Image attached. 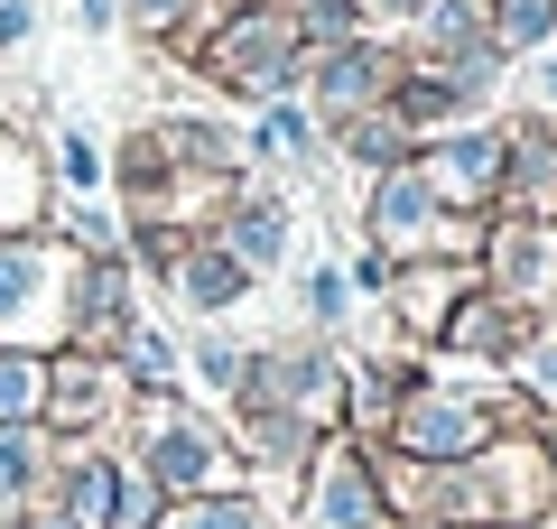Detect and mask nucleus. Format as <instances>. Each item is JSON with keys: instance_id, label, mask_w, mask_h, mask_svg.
I'll return each mask as SVG.
<instances>
[{"instance_id": "obj_1", "label": "nucleus", "mask_w": 557, "mask_h": 529, "mask_svg": "<svg viewBox=\"0 0 557 529\" xmlns=\"http://www.w3.org/2000/svg\"><path fill=\"white\" fill-rule=\"evenodd\" d=\"M112 446L131 455V465L168 492V502H196V492H242V483H251V465H242L223 409H205L196 391H131Z\"/></svg>"}, {"instance_id": "obj_2", "label": "nucleus", "mask_w": 557, "mask_h": 529, "mask_svg": "<svg viewBox=\"0 0 557 529\" xmlns=\"http://www.w3.org/2000/svg\"><path fill=\"white\" fill-rule=\"evenodd\" d=\"M168 57H186L205 94L242 102V112L298 94V75H307V38L288 28L278 0H223V10H205V28H186V38L168 47Z\"/></svg>"}, {"instance_id": "obj_3", "label": "nucleus", "mask_w": 557, "mask_h": 529, "mask_svg": "<svg viewBox=\"0 0 557 529\" xmlns=\"http://www.w3.org/2000/svg\"><path fill=\"white\" fill-rule=\"evenodd\" d=\"M223 409H298L307 428H344V344L307 325L278 344H242V381Z\"/></svg>"}, {"instance_id": "obj_4", "label": "nucleus", "mask_w": 557, "mask_h": 529, "mask_svg": "<svg viewBox=\"0 0 557 529\" xmlns=\"http://www.w3.org/2000/svg\"><path fill=\"white\" fill-rule=\"evenodd\" d=\"M362 242H372V251H391V260H428V251L474 260V251H483V223L446 214L437 186H428V176H418V158H409V168H381L372 186H362Z\"/></svg>"}, {"instance_id": "obj_5", "label": "nucleus", "mask_w": 557, "mask_h": 529, "mask_svg": "<svg viewBox=\"0 0 557 529\" xmlns=\"http://www.w3.org/2000/svg\"><path fill=\"white\" fill-rule=\"evenodd\" d=\"M483 381H493V372H446V362H437V372H428V381L391 409V428H381L372 446L409 455V465H456V455H474L483 436H493Z\"/></svg>"}, {"instance_id": "obj_6", "label": "nucleus", "mask_w": 557, "mask_h": 529, "mask_svg": "<svg viewBox=\"0 0 557 529\" xmlns=\"http://www.w3.org/2000/svg\"><path fill=\"white\" fill-rule=\"evenodd\" d=\"M418 176L437 186L446 214L493 223L502 196H511V121H502V112H474V121H456V131L418 139Z\"/></svg>"}, {"instance_id": "obj_7", "label": "nucleus", "mask_w": 557, "mask_h": 529, "mask_svg": "<svg viewBox=\"0 0 557 529\" xmlns=\"http://www.w3.org/2000/svg\"><path fill=\"white\" fill-rule=\"evenodd\" d=\"M298 529H399L391 502H381V465H372V436L354 428H325L317 455L298 473Z\"/></svg>"}, {"instance_id": "obj_8", "label": "nucleus", "mask_w": 557, "mask_h": 529, "mask_svg": "<svg viewBox=\"0 0 557 529\" xmlns=\"http://www.w3.org/2000/svg\"><path fill=\"white\" fill-rule=\"evenodd\" d=\"M65 270H75V251H65L57 233H0V344H65Z\"/></svg>"}, {"instance_id": "obj_9", "label": "nucleus", "mask_w": 557, "mask_h": 529, "mask_svg": "<svg viewBox=\"0 0 557 529\" xmlns=\"http://www.w3.org/2000/svg\"><path fill=\"white\" fill-rule=\"evenodd\" d=\"M391 84H399V38H381V28H362V38H344V47H307L298 102L317 112V131H344L354 112H372V102H391Z\"/></svg>"}, {"instance_id": "obj_10", "label": "nucleus", "mask_w": 557, "mask_h": 529, "mask_svg": "<svg viewBox=\"0 0 557 529\" xmlns=\"http://www.w3.org/2000/svg\"><path fill=\"white\" fill-rule=\"evenodd\" d=\"M131 409V381L102 344H47V436L75 446V436H112Z\"/></svg>"}, {"instance_id": "obj_11", "label": "nucleus", "mask_w": 557, "mask_h": 529, "mask_svg": "<svg viewBox=\"0 0 557 529\" xmlns=\"http://www.w3.org/2000/svg\"><path fill=\"white\" fill-rule=\"evenodd\" d=\"M205 233H214L251 279H278V270H288V251H298V196H288L278 176L251 168V176H233V196L214 205Z\"/></svg>"}, {"instance_id": "obj_12", "label": "nucleus", "mask_w": 557, "mask_h": 529, "mask_svg": "<svg viewBox=\"0 0 557 529\" xmlns=\"http://www.w3.org/2000/svg\"><path fill=\"white\" fill-rule=\"evenodd\" d=\"M474 270H483V288H502L511 307L557 316V214H493Z\"/></svg>"}, {"instance_id": "obj_13", "label": "nucleus", "mask_w": 557, "mask_h": 529, "mask_svg": "<svg viewBox=\"0 0 557 529\" xmlns=\"http://www.w3.org/2000/svg\"><path fill=\"white\" fill-rule=\"evenodd\" d=\"M474 260H446V251H428V260H399L391 270V288L372 297V316H391V344H418V353H437V334H446V316H456V297L474 288Z\"/></svg>"}, {"instance_id": "obj_14", "label": "nucleus", "mask_w": 557, "mask_h": 529, "mask_svg": "<svg viewBox=\"0 0 557 529\" xmlns=\"http://www.w3.org/2000/svg\"><path fill=\"white\" fill-rule=\"evenodd\" d=\"M139 316H149V288H139V270L121 251H94V260L65 270V344H102L112 353Z\"/></svg>"}, {"instance_id": "obj_15", "label": "nucleus", "mask_w": 557, "mask_h": 529, "mask_svg": "<svg viewBox=\"0 0 557 529\" xmlns=\"http://www.w3.org/2000/svg\"><path fill=\"white\" fill-rule=\"evenodd\" d=\"M530 325H539L530 307H511L502 288L474 279V288L456 297V316H446V334H437V362L446 372H511L520 344H530Z\"/></svg>"}, {"instance_id": "obj_16", "label": "nucleus", "mask_w": 557, "mask_h": 529, "mask_svg": "<svg viewBox=\"0 0 557 529\" xmlns=\"http://www.w3.org/2000/svg\"><path fill=\"white\" fill-rule=\"evenodd\" d=\"M242 158H251V168H270L278 186H307V176H325V168H335V149H325L317 112H307L298 94L251 102V112H242Z\"/></svg>"}, {"instance_id": "obj_17", "label": "nucleus", "mask_w": 557, "mask_h": 529, "mask_svg": "<svg viewBox=\"0 0 557 529\" xmlns=\"http://www.w3.org/2000/svg\"><path fill=\"white\" fill-rule=\"evenodd\" d=\"M251 288H260V279H251V270H242V260H233V251H223V242L196 223L159 297L186 316V325H223V316H242V307H251Z\"/></svg>"}, {"instance_id": "obj_18", "label": "nucleus", "mask_w": 557, "mask_h": 529, "mask_svg": "<svg viewBox=\"0 0 557 529\" xmlns=\"http://www.w3.org/2000/svg\"><path fill=\"white\" fill-rule=\"evenodd\" d=\"M149 131H159V149L177 158L196 186H233V176H251V158H242V121H233V112H159Z\"/></svg>"}, {"instance_id": "obj_19", "label": "nucleus", "mask_w": 557, "mask_h": 529, "mask_svg": "<svg viewBox=\"0 0 557 529\" xmlns=\"http://www.w3.org/2000/svg\"><path fill=\"white\" fill-rule=\"evenodd\" d=\"M112 483H121V446H112V436H75V446H57L47 502H57L75 529H102V520H112Z\"/></svg>"}, {"instance_id": "obj_20", "label": "nucleus", "mask_w": 557, "mask_h": 529, "mask_svg": "<svg viewBox=\"0 0 557 529\" xmlns=\"http://www.w3.org/2000/svg\"><path fill=\"white\" fill-rule=\"evenodd\" d=\"M511 121V196L502 214H557V112H502Z\"/></svg>"}, {"instance_id": "obj_21", "label": "nucleus", "mask_w": 557, "mask_h": 529, "mask_svg": "<svg viewBox=\"0 0 557 529\" xmlns=\"http://www.w3.org/2000/svg\"><path fill=\"white\" fill-rule=\"evenodd\" d=\"M47 205H57V176H47V149L20 131V121H0V233H38Z\"/></svg>"}, {"instance_id": "obj_22", "label": "nucleus", "mask_w": 557, "mask_h": 529, "mask_svg": "<svg viewBox=\"0 0 557 529\" xmlns=\"http://www.w3.org/2000/svg\"><path fill=\"white\" fill-rule=\"evenodd\" d=\"M493 38V0H418V20L399 28V57L409 65H446L465 47Z\"/></svg>"}, {"instance_id": "obj_23", "label": "nucleus", "mask_w": 557, "mask_h": 529, "mask_svg": "<svg viewBox=\"0 0 557 529\" xmlns=\"http://www.w3.org/2000/svg\"><path fill=\"white\" fill-rule=\"evenodd\" d=\"M47 473H57V436L47 428H0V529H20L47 502Z\"/></svg>"}, {"instance_id": "obj_24", "label": "nucleus", "mask_w": 557, "mask_h": 529, "mask_svg": "<svg viewBox=\"0 0 557 529\" xmlns=\"http://www.w3.org/2000/svg\"><path fill=\"white\" fill-rule=\"evenodd\" d=\"M325 149H335L344 168L381 176V168H409V158H418V131L399 121V102H372V112H354L344 131H325Z\"/></svg>"}, {"instance_id": "obj_25", "label": "nucleus", "mask_w": 557, "mask_h": 529, "mask_svg": "<svg viewBox=\"0 0 557 529\" xmlns=\"http://www.w3.org/2000/svg\"><path fill=\"white\" fill-rule=\"evenodd\" d=\"M112 362H121L131 391H186V334L168 325V316H139V325L112 344Z\"/></svg>"}, {"instance_id": "obj_26", "label": "nucleus", "mask_w": 557, "mask_h": 529, "mask_svg": "<svg viewBox=\"0 0 557 529\" xmlns=\"http://www.w3.org/2000/svg\"><path fill=\"white\" fill-rule=\"evenodd\" d=\"M391 102H399V121H409L418 139H437V131H456V121H474V102H465L456 84H446V65H409V57H399Z\"/></svg>"}, {"instance_id": "obj_27", "label": "nucleus", "mask_w": 557, "mask_h": 529, "mask_svg": "<svg viewBox=\"0 0 557 529\" xmlns=\"http://www.w3.org/2000/svg\"><path fill=\"white\" fill-rule=\"evenodd\" d=\"M38 149H47V176H57V196H112V149H102L84 121H57Z\"/></svg>"}, {"instance_id": "obj_28", "label": "nucleus", "mask_w": 557, "mask_h": 529, "mask_svg": "<svg viewBox=\"0 0 557 529\" xmlns=\"http://www.w3.org/2000/svg\"><path fill=\"white\" fill-rule=\"evenodd\" d=\"M47 233H57L75 260H94V251H121L131 214H121L112 196H57V205H47Z\"/></svg>"}, {"instance_id": "obj_29", "label": "nucleus", "mask_w": 557, "mask_h": 529, "mask_svg": "<svg viewBox=\"0 0 557 529\" xmlns=\"http://www.w3.org/2000/svg\"><path fill=\"white\" fill-rule=\"evenodd\" d=\"M0 428H47V353L0 344Z\"/></svg>"}, {"instance_id": "obj_30", "label": "nucleus", "mask_w": 557, "mask_h": 529, "mask_svg": "<svg viewBox=\"0 0 557 529\" xmlns=\"http://www.w3.org/2000/svg\"><path fill=\"white\" fill-rule=\"evenodd\" d=\"M177 334H186V381L223 409L233 381H242V334H233V325H177Z\"/></svg>"}, {"instance_id": "obj_31", "label": "nucleus", "mask_w": 557, "mask_h": 529, "mask_svg": "<svg viewBox=\"0 0 557 529\" xmlns=\"http://www.w3.org/2000/svg\"><path fill=\"white\" fill-rule=\"evenodd\" d=\"M159 529H270V502L251 483L242 492H196V502H168Z\"/></svg>"}, {"instance_id": "obj_32", "label": "nucleus", "mask_w": 557, "mask_h": 529, "mask_svg": "<svg viewBox=\"0 0 557 529\" xmlns=\"http://www.w3.org/2000/svg\"><path fill=\"white\" fill-rule=\"evenodd\" d=\"M298 297H307V334H335V344L354 334V307H362V297H354V279H344V260H317V270L298 279Z\"/></svg>"}, {"instance_id": "obj_33", "label": "nucleus", "mask_w": 557, "mask_h": 529, "mask_svg": "<svg viewBox=\"0 0 557 529\" xmlns=\"http://www.w3.org/2000/svg\"><path fill=\"white\" fill-rule=\"evenodd\" d=\"M493 47L502 57H539V47H557V0H493Z\"/></svg>"}, {"instance_id": "obj_34", "label": "nucleus", "mask_w": 557, "mask_h": 529, "mask_svg": "<svg viewBox=\"0 0 557 529\" xmlns=\"http://www.w3.org/2000/svg\"><path fill=\"white\" fill-rule=\"evenodd\" d=\"M205 10H214V0H121V28H131L139 47H177L186 28H205Z\"/></svg>"}, {"instance_id": "obj_35", "label": "nucleus", "mask_w": 557, "mask_h": 529, "mask_svg": "<svg viewBox=\"0 0 557 529\" xmlns=\"http://www.w3.org/2000/svg\"><path fill=\"white\" fill-rule=\"evenodd\" d=\"M177 251H186V223H131V233H121V260L139 270V288H168Z\"/></svg>"}, {"instance_id": "obj_36", "label": "nucleus", "mask_w": 557, "mask_h": 529, "mask_svg": "<svg viewBox=\"0 0 557 529\" xmlns=\"http://www.w3.org/2000/svg\"><path fill=\"white\" fill-rule=\"evenodd\" d=\"M278 10H288V28H298L307 47H344V38H362V0H278Z\"/></svg>"}, {"instance_id": "obj_37", "label": "nucleus", "mask_w": 557, "mask_h": 529, "mask_svg": "<svg viewBox=\"0 0 557 529\" xmlns=\"http://www.w3.org/2000/svg\"><path fill=\"white\" fill-rule=\"evenodd\" d=\"M511 381L539 399V409H557V316H539V325H530V344H520Z\"/></svg>"}, {"instance_id": "obj_38", "label": "nucleus", "mask_w": 557, "mask_h": 529, "mask_svg": "<svg viewBox=\"0 0 557 529\" xmlns=\"http://www.w3.org/2000/svg\"><path fill=\"white\" fill-rule=\"evenodd\" d=\"M159 510H168V492L149 483V473H139L131 455H121V483H112V520H102V529H159Z\"/></svg>"}, {"instance_id": "obj_39", "label": "nucleus", "mask_w": 557, "mask_h": 529, "mask_svg": "<svg viewBox=\"0 0 557 529\" xmlns=\"http://www.w3.org/2000/svg\"><path fill=\"white\" fill-rule=\"evenodd\" d=\"M38 20H47V0H0V57H20L38 38Z\"/></svg>"}, {"instance_id": "obj_40", "label": "nucleus", "mask_w": 557, "mask_h": 529, "mask_svg": "<svg viewBox=\"0 0 557 529\" xmlns=\"http://www.w3.org/2000/svg\"><path fill=\"white\" fill-rule=\"evenodd\" d=\"M511 75L530 84V112H557V47H539V57H520Z\"/></svg>"}, {"instance_id": "obj_41", "label": "nucleus", "mask_w": 557, "mask_h": 529, "mask_svg": "<svg viewBox=\"0 0 557 529\" xmlns=\"http://www.w3.org/2000/svg\"><path fill=\"white\" fill-rule=\"evenodd\" d=\"M391 270H399V260L362 242V251H354V270H344V279H354V297H381V288H391Z\"/></svg>"}, {"instance_id": "obj_42", "label": "nucleus", "mask_w": 557, "mask_h": 529, "mask_svg": "<svg viewBox=\"0 0 557 529\" xmlns=\"http://www.w3.org/2000/svg\"><path fill=\"white\" fill-rule=\"evenodd\" d=\"M362 20H372V28H381V38H399V28H409V20H418V0H362Z\"/></svg>"}, {"instance_id": "obj_43", "label": "nucleus", "mask_w": 557, "mask_h": 529, "mask_svg": "<svg viewBox=\"0 0 557 529\" xmlns=\"http://www.w3.org/2000/svg\"><path fill=\"white\" fill-rule=\"evenodd\" d=\"M75 28H94V38H112V28H121V0H75Z\"/></svg>"}, {"instance_id": "obj_44", "label": "nucleus", "mask_w": 557, "mask_h": 529, "mask_svg": "<svg viewBox=\"0 0 557 529\" xmlns=\"http://www.w3.org/2000/svg\"><path fill=\"white\" fill-rule=\"evenodd\" d=\"M20 529H75V520H65V510H57V502H38V510H28V520H20Z\"/></svg>"}, {"instance_id": "obj_45", "label": "nucleus", "mask_w": 557, "mask_h": 529, "mask_svg": "<svg viewBox=\"0 0 557 529\" xmlns=\"http://www.w3.org/2000/svg\"><path fill=\"white\" fill-rule=\"evenodd\" d=\"M539 446H548V473H557V409H539Z\"/></svg>"}, {"instance_id": "obj_46", "label": "nucleus", "mask_w": 557, "mask_h": 529, "mask_svg": "<svg viewBox=\"0 0 557 529\" xmlns=\"http://www.w3.org/2000/svg\"><path fill=\"white\" fill-rule=\"evenodd\" d=\"M456 529H502V520H456Z\"/></svg>"}, {"instance_id": "obj_47", "label": "nucleus", "mask_w": 557, "mask_h": 529, "mask_svg": "<svg viewBox=\"0 0 557 529\" xmlns=\"http://www.w3.org/2000/svg\"><path fill=\"white\" fill-rule=\"evenodd\" d=\"M548 529H557V520H548Z\"/></svg>"}]
</instances>
